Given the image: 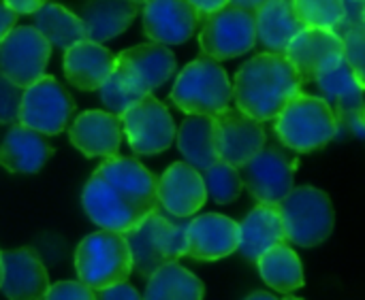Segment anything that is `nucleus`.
Segmentation results:
<instances>
[{"instance_id": "nucleus-17", "label": "nucleus", "mask_w": 365, "mask_h": 300, "mask_svg": "<svg viewBox=\"0 0 365 300\" xmlns=\"http://www.w3.org/2000/svg\"><path fill=\"white\" fill-rule=\"evenodd\" d=\"M199 23V13L186 0H148L143 4V32L152 43L182 45Z\"/></svg>"}, {"instance_id": "nucleus-6", "label": "nucleus", "mask_w": 365, "mask_h": 300, "mask_svg": "<svg viewBox=\"0 0 365 300\" xmlns=\"http://www.w3.org/2000/svg\"><path fill=\"white\" fill-rule=\"evenodd\" d=\"M75 271L79 282L94 292L126 284L133 273L128 243L120 232H92L75 250Z\"/></svg>"}, {"instance_id": "nucleus-36", "label": "nucleus", "mask_w": 365, "mask_h": 300, "mask_svg": "<svg viewBox=\"0 0 365 300\" xmlns=\"http://www.w3.org/2000/svg\"><path fill=\"white\" fill-rule=\"evenodd\" d=\"M43 300H96V294L81 282H58L49 286Z\"/></svg>"}, {"instance_id": "nucleus-30", "label": "nucleus", "mask_w": 365, "mask_h": 300, "mask_svg": "<svg viewBox=\"0 0 365 300\" xmlns=\"http://www.w3.org/2000/svg\"><path fill=\"white\" fill-rule=\"evenodd\" d=\"M319 85L321 98L334 109V113L364 111V83L353 75V70L342 62L338 68L325 73L314 81Z\"/></svg>"}, {"instance_id": "nucleus-39", "label": "nucleus", "mask_w": 365, "mask_h": 300, "mask_svg": "<svg viewBox=\"0 0 365 300\" xmlns=\"http://www.w3.org/2000/svg\"><path fill=\"white\" fill-rule=\"evenodd\" d=\"M197 13H199V17H201V21L207 17V15H212V13H216V11H220V9H225L231 0H186Z\"/></svg>"}, {"instance_id": "nucleus-31", "label": "nucleus", "mask_w": 365, "mask_h": 300, "mask_svg": "<svg viewBox=\"0 0 365 300\" xmlns=\"http://www.w3.org/2000/svg\"><path fill=\"white\" fill-rule=\"evenodd\" d=\"M201 179H203V186H205V194L218 203V205H229V203H235L244 190L242 186V177H240V171L225 164V162H214L210 168L201 171Z\"/></svg>"}, {"instance_id": "nucleus-19", "label": "nucleus", "mask_w": 365, "mask_h": 300, "mask_svg": "<svg viewBox=\"0 0 365 300\" xmlns=\"http://www.w3.org/2000/svg\"><path fill=\"white\" fill-rule=\"evenodd\" d=\"M2 258V286L9 300H43L49 290L45 264L30 247L0 252Z\"/></svg>"}, {"instance_id": "nucleus-26", "label": "nucleus", "mask_w": 365, "mask_h": 300, "mask_svg": "<svg viewBox=\"0 0 365 300\" xmlns=\"http://www.w3.org/2000/svg\"><path fill=\"white\" fill-rule=\"evenodd\" d=\"M175 141L186 164L195 171H205L218 162L214 145V117L188 115L175 130Z\"/></svg>"}, {"instance_id": "nucleus-44", "label": "nucleus", "mask_w": 365, "mask_h": 300, "mask_svg": "<svg viewBox=\"0 0 365 300\" xmlns=\"http://www.w3.org/2000/svg\"><path fill=\"white\" fill-rule=\"evenodd\" d=\"M133 2H137V4H139V6H141V4H145V2H148V0H133Z\"/></svg>"}, {"instance_id": "nucleus-15", "label": "nucleus", "mask_w": 365, "mask_h": 300, "mask_svg": "<svg viewBox=\"0 0 365 300\" xmlns=\"http://www.w3.org/2000/svg\"><path fill=\"white\" fill-rule=\"evenodd\" d=\"M284 58L295 68L302 85L312 83L344 62L342 38L331 30L304 28L287 47Z\"/></svg>"}, {"instance_id": "nucleus-32", "label": "nucleus", "mask_w": 365, "mask_h": 300, "mask_svg": "<svg viewBox=\"0 0 365 300\" xmlns=\"http://www.w3.org/2000/svg\"><path fill=\"white\" fill-rule=\"evenodd\" d=\"M304 28L334 30L344 17V0H291Z\"/></svg>"}, {"instance_id": "nucleus-13", "label": "nucleus", "mask_w": 365, "mask_h": 300, "mask_svg": "<svg viewBox=\"0 0 365 300\" xmlns=\"http://www.w3.org/2000/svg\"><path fill=\"white\" fill-rule=\"evenodd\" d=\"M115 70L137 96H148L173 77L175 55L169 47L150 41L120 51Z\"/></svg>"}, {"instance_id": "nucleus-41", "label": "nucleus", "mask_w": 365, "mask_h": 300, "mask_svg": "<svg viewBox=\"0 0 365 300\" xmlns=\"http://www.w3.org/2000/svg\"><path fill=\"white\" fill-rule=\"evenodd\" d=\"M263 2H265V0H231L229 4H231V6H235V9H244V11L255 13Z\"/></svg>"}, {"instance_id": "nucleus-37", "label": "nucleus", "mask_w": 365, "mask_h": 300, "mask_svg": "<svg viewBox=\"0 0 365 300\" xmlns=\"http://www.w3.org/2000/svg\"><path fill=\"white\" fill-rule=\"evenodd\" d=\"M96 300H141V296L130 284H118L107 290H101Z\"/></svg>"}, {"instance_id": "nucleus-20", "label": "nucleus", "mask_w": 365, "mask_h": 300, "mask_svg": "<svg viewBox=\"0 0 365 300\" xmlns=\"http://www.w3.org/2000/svg\"><path fill=\"white\" fill-rule=\"evenodd\" d=\"M68 139L88 158H113L122 145L120 117L107 111H83L68 124Z\"/></svg>"}, {"instance_id": "nucleus-8", "label": "nucleus", "mask_w": 365, "mask_h": 300, "mask_svg": "<svg viewBox=\"0 0 365 300\" xmlns=\"http://www.w3.org/2000/svg\"><path fill=\"white\" fill-rule=\"evenodd\" d=\"M75 113V100L56 77L43 75L38 81L28 85L21 96L17 124L38 134H60L66 130Z\"/></svg>"}, {"instance_id": "nucleus-29", "label": "nucleus", "mask_w": 365, "mask_h": 300, "mask_svg": "<svg viewBox=\"0 0 365 300\" xmlns=\"http://www.w3.org/2000/svg\"><path fill=\"white\" fill-rule=\"evenodd\" d=\"M49 45H56L60 49H68L75 43L83 41V23L81 19L68 11L64 4L47 2L34 13V26H32Z\"/></svg>"}, {"instance_id": "nucleus-45", "label": "nucleus", "mask_w": 365, "mask_h": 300, "mask_svg": "<svg viewBox=\"0 0 365 300\" xmlns=\"http://www.w3.org/2000/svg\"><path fill=\"white\" fill-rule=\"evenodd\" d=\"M282 300H302V299H295V296H287V299H282Z\"/></svg>"}, {"instance_id": "nucleus-40", "label": "nucleus", "mask_w": 365, "mask_h": 300, "mask_svg": "<svg viewBox=\"0 0 365 300\" xmlns=\"http://www.w3.org/2000/svg\"><path fill=\"white\" fill-rule=\"evenodd\" d=\"M17 23V15L0 0V43L6 38V34L15 28Z\"/></svg>"}, {"instance_id": "nucleus-5", "label": "nucleus", "mask_w": 365, "mask_h": 300, "mask_svg": "<svg viewBox=\"0 0 365 300\" xmlns=\"http://www.w3.org/2000/svg\"><path fill=\"white\" fill-rule=\"evenodd\" d=\"M231 100V79L227 70L203 53L182 68L171 90V102L188 115L214 117L229 109Z\"/></svg>"}, {"instance_id": "nucleus-35", "label": "nucleus", "mask_w": 365, "mask_h": 300, "mask_svg": "<svg viewBox=\"0 0 365 300\" xmlns=\"http://www.w3.org/2000/svg\"><path fill=\"white\" fill-rule=\"evenodd\" d=\"M24 90L0 75V124H17Z\"/></svg>"}, {"instance_id": "nucleus-33", "label": "nucleus", "mask_w": 365, "mask_h": 300, "mask_svg": "<svg viewBox=\"0 0 365 300\" xmlns=\"http://www.w3.org/2000/svg\"><path fill=\"white\" fill-rule=\"evenodd\" d=\"M98 92H101V100H103L107 113H111V115H115V117H120V115H122L130 105H135L139 98H143V96H137V94L122 81V77L118 75L115 66H113V73H111L109 79L101 85Z\"/></svg>"}, {"instance_id": "nucleus-28", "label": "nucleus", "mask_w": 365, "mask_h": 300, "mask_svg": "<svg viewBox=\"0 0 365 300\" xmlns=\"http://www.w3.org/2000/svg\"><path fill=\"white\" fill-rule=\"evenodd\" d=\"M203 284L178 262L160 267L148 277V288L141 300H203Z\"/></svg>"}, {"instance_id": "nucleus-9", "label": "nucleus", "mask_w": 365, "mask_h": 300, "mask_svg": "<svg viewBox=\"0 0 365 300\" xmlns=\"http://www.w3.org/2000/svg\"><path fill=\"white\" fill-rule=\"evenodd\" d=\"M257 43L255 13L227 4L207 15L199 32L201 53L212 60H231L248 53Z\"/></svg>"}, {"instance_id": "nucleus-22", "label": "nucleus", "mask_w": 365, "mask_h": 300, "mask_svg": "<svg viewBox=\"0 0 365 300\" xmlns=\"http://www.w3.org/2000/svg\"><path fill=\"white\" fill-rule=\"evenodd\" d=\"M53 156L47 139L21 124H13L0 143V164L11 173H38Z\"/></svg>"}, {"instance_id": "nucleus-4", "label": "nucleus", "mask_w": 365, "mask_h": 300, "mask_svg": "<svg viewBox=\"0 0 365 300\" xmlns=\"http://www.w3.org/2000/svg\"><path fill=\"white\" fill-rule=\"evenodd\" d=\"M274 122L278 141L297 154L323 149L338 136L334 109L321 96L306 92L295 94Z\"/></svg>"}, {"instance_id": "nucleus-25", "label": "nucleus", "mask_w": 365, "mask_h": 300, "mask_svg": "<svg viewBox=\"0 0 365 300\" xmlns=\"http://www.w3.org/2000/svg\"><path fill=\"white\" fill-rule=\"evenodd\" d=\"M257 41L269 51L284 55L289 43L304 30L291 0H265L255 11Z\"/></svg>"}, {"instance_id": "nucleus-10", "label": "nucleus", "mask_w": 365, "mask_h": 300, "mask_svg": "<svg viewBox=\"0 0 365 300\" xmlns=\"http://www.w3.org/2000/svg\"><path fill=\"white\" fill-rule=\"evenodd\" d=\"M122 134L139 156H154L169 149L175 141V124L169 109L152 94L139 98L120 115Z\"/></svg>"}, {"instance_id": "nucleus-1", "label": "nucleus", "mask_w": 365, "mask_h": 300, "mask_svg": "<svg viewBox=\"0 0 365 300\" xmlns=\"http://www.w3.org/2000/svg\"><path fill=\"white\" fill-rule=\"evenodd\" d=\"M156 186L158 177L139 160L113 156L88 179L81 205L96 226L126 235L158 207Z\"/></svg>"}, {"instance_id": "nucleus-43", "label": "nucleus", "mask_w": 365, "mask_h": 300, "mask_svg": "<svg viewBox=\"0 0 365 300\" xmlns=\"http://www.w3.org/2000/svg\"><path fill=\"white\" fill-rule=\"evenodd\" d=\"M0 286H2V258H0Z\"/></svg>"}, {"instance_id": "nucleus-12", "label": "nucleus", "mask_w": 365, "mask_h": 300, "mask_svg": "<svg viewBox=\"0 0 365 300\" xmlns=\"http://www.w3.org/2000/svg\"><path fill=\"white\" fill-rule=\"evenodd\" d=\"M51 45L32 28L15 26L0 43V75L26 90L45 75Z\"/></svg>"}, {"instance_id": "nucleus-14", "label": "nucleus", "mask_w": 365, "mask_h": 300, "mask_svg": "<svg viewBox=\"0 0 365 300\" xmlns=\"http://www.w3.org/2000/svg\"><path fill=\"white\" fill-rule=\"evenodd\" d=\"M267 134L261 122L244 115L237 109H225L214 115V145L220 162L242 168L252 156L265 147Z\"/></svg>"}, {"instance_id": "nucleus-16", "label": "nucleus", "mask_w": 365, "mask_h": 300, "mask_svg": "<svg viewBox=\"0 0 365 300\" xmlns=\"http://www.w3.org/2000/svg\"><path fill=\"white\" fill-rule=\"evenodd\" d=\"M240 226L222 213H203L188 220L186 256L199 262H214L237 252Z\"/></svg>"}, {"instance_id": "nucleus-42", "label": "nucleus", "mask_w": 365, "mask_h": 300, "mask_svg": "<svg viewBox=\"0 0 365 300\" xmlns=\"http://www.w3.org/2000/svg\"><path fill=\"white\" fill-rule=\"evenodd\" d=\"M246 300H278L274 294H269V292H252L250 296Z\"/></svg>"}, {"instance_id": "nucleus-23", "label": "nucleus", "mask_w": 365, "mask_h": 300, "mask_svg": "<svg viewBox=\"0 0 365 300\" xmlns=\"http://www.w3.org/2000/svg\"><path fill=\"white\" fill-rule=\"evenodd\" d=\"M237 226H240L237 252L248 262H257L269 247L287 243L278 205H257Z\"/></svg>"}, {"instance_id": "nucleus-18", "label": "nucleus", "mask_w": 365, "mask_h": 300, "mask_svg": "<svg viewBox=\"0 0 365 300\" xmlns=\"http://www.w3.org/2000/svg\"><path fill=\"white\" fill-rule=\"evenodd\" d=\"M158 207L178 220H190L207 200L201 173L186 162H173L156 186Z\"/></svg>"}, {"instance_id": "nucleus-7", "label": "nucleus", "mask_w": 365, "mask_h": 300, "mask_svg": "<svg viewBox=\"0 0 365 300\" xmlns=\"http://www.w3.org/2000/svg\"><path fill=\"white\" fill-rule=\"evenodd\" d=\"M287 243L297 247H317L329 239L336 224L331 198L312 186L293 188L278 205Z\"/></svg>"}, {"instance_id": "nucleus-24", "label": "nucleus", "mask_w": 365, "mask_h": 300, "mask_svg": "<svg viewBox=\"0 0 365 300\" xmlns=\"http://www.w3.org/2000/svg\"><path fill=\"white\" fill-rule=\"evenodd\" d=\"M139 13L133 0H88L77 15L83 23V34L92 43H105L122 34Z\"/></svg>"}, {"instance_id": "nucleus-2", "label": "nucleus", "mask_w": 365, "mask_h": 300, "mask_svg": "<svg viewBox=\"0 0 365 300\" xmlns=\"http://www.w3.org/2000/svg\"><path fill=\"white\" fill-rule=\"evenodd\" d=\"M299 92L302 81L295 68L284 55L269 51L246 60L231 83V96L237 111L261 124L276 119L287 102Z\"/></svg>"}, {"instance_id": "nucleus-21", "label": "nucleus", "mask_w": 365, "mask_h": 300, "mask_svg": "<svg viewBox=\"0 0 365 300\" xmlns=\"http://www.w3.org/2000/svg\"><path fill=\"white\" fill-rule=\"evenodd\" d=\"M115 66V53L105 45L92 43L88 38L75 43L64 51V75L71 85L81 92L101 90Z\"/></svg>"}, {"instance_id": "nucleus-38", "label": "nucleus", "mask_w": 365, "mask_h": 300, "mask_svg": "<svg viewBox=\"0 0 365 300\" xmlns=\"http://www.w3.org/2000/svg\"><path fill=\"white\" fill-rule=\"evenodd\" d=\"M15 15H34L41 6L47 4V0H2Z\"/></svg>"}, {"instance_id": "nucleus-27", "label": "nucleus", "mask_w": 365, "mask_h": 300, "mask_svg": "<svg viewBox=\"0 0 365 300\" xmlns=\"http://www.w3.org/2000/svg\"><path fill=\"white\" fill-rule=\"evenodd\" d=\"M255 264L259 267L263 282L282 294H291L304 286L302 260L289 243L269 247Z\"/></svg>"}, {"instance_id": "nucleus-3", "label": "nucleus", "mask_w": 365, "mask_h": 300, "mask_svg": "<svg viewBox=\"0 0 365 300\" xmlns=\"http://www.w3.org/2000/svg\"><path fill=\"white\" fill-rule=\"evenodd\" d=\"M186 226L188 220H178L156 207L143 222L124 235L133 271L148 279L160 267L186 256Z\"/></svg>"}, {"instance_id": "nucleus-11", "label": "nucleus", "mask_w": 365, "mask_h": 300, "mask_svg": "<svg viewBox=\"0 0 365 300\" xmlns=\"http://www.w3.org/2000/svg\"><path fill=\"white\" fill-rule=\"evenodd\" d=\"M299 162L278 145H265L242 166V186L259 205H280L293 190V177Z\"/></svg>"}, {"instance_id": "nucleus-34", "label": "nucleus", "mask_w": 365, "mask_h": 300, "mask_svg": "<svg viewBox=\"0 0 365 300\" xmlns=\"http://www.w3.org/2000/svg\"><path fill=\"white\" fill-rule=\"evenodd\" d=\"M342 55L344 64L353 70V75L365 85L364 60H365V26H355L342 36Z\"/></svg>"}]
</instances>
